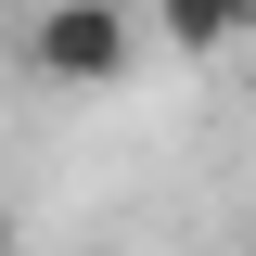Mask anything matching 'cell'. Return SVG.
Masks as SVG:
<instances>
[{
	"label": "cell",
	"instance_id": "obj_2",
	"mask_svg": "<svg viewBox=\"0 0 256 256\" xmlns=\"http://www.w3.org/2000/svg\"><path fill=\"white\" fill-rule=\"evenodd\" d=\"M154 13V38L180 64H218V52H244V26H256V0H141Z\"/></svg>",
	"mask_w": 256,
	"mask_h": 256
},
{
	"label": "cell",
	"instance_id": "obj_1",
	"mask_svg": "<svg viewBox=\"0 0 256 256\" xmlns=\"http://www.w3.org/2000/svg\"><path fill=\"white\" fill-rule=\"evenodd\" d=\"M128 64H141L128 0H38V13H26V77H38V90L102 102V90H128Z\"/></svg>",
	"mask_w": 256,
	"mask_h": 256
},
{
	"label": "cell",
	"instance_id": "obj_3",
	"mask_svg": "<svg viewBox=\"0 0 256 256\" xmlns=\"http://www.w3.org/2000/svg\"><path fill=\"white\" fill-rule=\"evenodd\" d=\"M0 256H13V218H0Z\"/></svg>",
	"mask_w": 256,
	"mask_h": 256
}]
</instances>
